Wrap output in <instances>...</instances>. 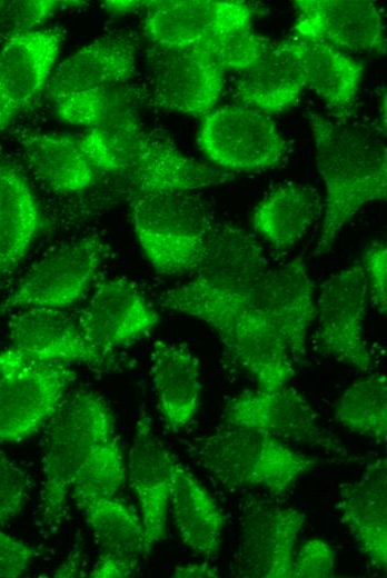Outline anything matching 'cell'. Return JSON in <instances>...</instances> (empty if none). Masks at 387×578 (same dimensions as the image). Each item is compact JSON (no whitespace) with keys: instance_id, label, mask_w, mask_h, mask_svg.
Returning a JSON list of instances; mask_svg holds the SVG:
<instances>
[{"instance_id":"74e56055","label":"cell","mask_w":387,"mask_h":578,"mask_svg":"<svg viewBox=\"0 0 387 578\" xmlns=\"http://www.w3.org/2000/svg\"><path fill=\"white\" fill-rule=\"evenodd\" d=\"M39 555L37 548L0 530V577L21 576Z\"/></svg>"},{"instance_id":"5bb4252c","label":"cell","mask_w":387,"mask_h":578,"mask_svg":"<svg viewBox=\"0 0 387 578\" xmlns=\"http://www.w3.org/2000/svg\"><path fill=\"white\" fill-rule=\"evenodd\" d=\"M76 320L92 347L112 356L116 347L147 335L159 316L133 281L117 277L96 287Z\"/></svg>"},{"instance_id":"b9f144b4","label":"cell","mask_w":387,"mask_h":578,"mask_svg":"<svg viewBox=\"0 0 387 578\" xmlns=\"http://www.w3.org/2000/svg\"><path fill=\"white\" fill-rule=\"evenodd\" d=\"M171 576L177 578H217L220 575L219 571L208 562H194L176 567Z\"/></svg>"},{"instance_id":"8fae6325","label":"cell","mask_w":387,"mask_h":578,"mask_svg":"<svg viewBox=\"0 0 387 578\" xmlns=\"http://www.w3.org/2000/svg\"><path fill=\"white\" fill-rule=\"evenodd\" d=\"M368 299L363 265L357 261L327 278L316 302L320 348L337 361L360 371L373 367L364 335Z\"/></svg>"},{"instance_id":"ba28073f","label":"cell","mask_w":387,"mask_h":578,"mask_svg":"<svg viewBox=\"0 0 387 578\" xmlns=\"http://www.w3.org/2000/svg\"><path fill=\"white\" fill-rule=\"evenodd\" d=\"M198 144L214 163L232 170L274 167L287 151L272 119L241 104L221 107L206 114Z\"/></svg>"},{"instance_id":"d590c367","label":"cell","mask_w":387,"mask_h":578,"mask_svg":"<svg viewBox=\"0 0 387 578\" xmlns=\"http://www.w3.org/2000/svg\"><path fill=\"white\" fill-rule=\"evenodd\" d=\"M335 551L320 538L305 541L295 551L291 578H328L335 569Z\"/></svg>"},{"instance_id":"e0dca14e","label":"cell","mask_w":387,"mask_h":578,"mask_svg":"<svg viewBox=\"0 0 387 578\" xmlns=\"http://www.w3.org/2000/svg\"><path fill=\"white\" fill-rule=\"evenodd\" d=\"M295 36L336 48L386 51L381 14L366 0H297Z\"/></svg>"},{"instance_id":"ffe728a7","label":"cell","mask_w":387,"mask_h":578,"mask_svg":"<svg viewBox=\"0 0 387 578\" xmlns=\"http://www.w3.org/2000/svg\"><path fill=\"white\" fill-rule=\"evenodd\" d=\"M337 509L371 565L387 569V460L367 464L360 477L338 487Z\"/></svg>"},{"instance_id":"cb8c5ba5","label":"cell","mask_w":387,"mask_h":578,"mask_svg":"<svg viewBox=\"0 0 387 578\" xmlns=\"http://www.w3.org/2000/svg\"><path fill=\"white\" fill-rule=\"evenodd\" d=\"M169 501L182 542L199 555H217L225 526L224 514L207 489L178 462Z\"/></svg>"},{"instance_id":"8d00e7d4","label":"cell","mask_w":387,"mask_h":578,"mask_svg":"<svg viewBox=\"0 0 387 578\" xmlns=\"http://www.w3.org/2000/svg\"><path fill=\"white\" fill-rule=\"evenodd\" d=\"M363 269L368 298L373 306L385 315L387 310V248L383 242L373 243L364 257Z\"/></svg>"},{"instance_id":"44dd1931","label":"cell","mask_w":387,"mask_h":578,"mask_svg":"<svg viewBox=\"0 0 387 578\" xmlns=\"http://www.w3.org/2000/svg\"><path fill=\"white\" fill-rule=\"evenodd\" d=\"M150 376L159 411L168 428L178 432L199 407V360L183 345L157 340L150 351Z\"/></svg>"},{"instance_id":"4316f807","label":"cell","mask_w":387,"mask_h":578,"mask_svg":"<svg viewBox=\"0 0 387 578\" xmlns=\"http://www.w3.org/2000/svg\"><path fill=\"white\" fill-rule=\"evenodd\" d=\"M319 210L314 189L297 183L281 185L257 205L252 227L276 250L296 245L311 226Z\"/></svg>"},{"instance_id":"d6a6232c","label":"cell","mask_w":387,"mask_h":578,"mask_svg":"<svg viewBox=\"0 0 387 578\" xmlns=\"http://www.w3.org/2000/svg\"><path fill=\"white\" fill-rule=\"evenodd\" d=\"M270 43L269 39L254 33L250 27H247L226 33L200 47L207 49L225 71L241 72L251 67Z\"/></svg>"},{"instance_id":"277c9868","label":"cell","mask_w":387,"mask_h":578,"mask_svg":"<svg viewBox=\"0 0 387 578\" xmlns=\"http://www.w3.org/2000/svg\"><path fill=\"white\" fill-rule=\"evenodd\" d=\"M139 245L159 275L194 272L204 261L220 221L195 191L128 196Z\"/></svg>"},{"instance_id":"60d3db41","label":"cell","mask_w":387,"mask_h":578,"mask_svg":"<svg viewBox=\"0 0 387 578\" xmlns=\"http://www.w3.org/2000/svg\"><path fill=\"white\" fill-rule=\"evenodd\" d=\"M20 110L11 97L0 71V132L8 127Z\"/></svg>"},{"instance_id":"52a82bcc","label":"cell","mask_w":387,"mask_h":578,"mask_svg":"<svg viewBox=\"0 0 387 578\" xmlns=\"http://www.w3.org/2000/svg\"><path fill=\"white\" fill-rule=\"evenodd\" d=\"M76 379L62 363L28 362L10 349L0 355V444L16 442L48 422Z\"/></svg>"},{"instance_id":"9c48e42d","label":"cell","mask_w":387,"mask_h":578,"mask_svg":"<svg viewBox=\"0 0 387 578\" xmlns=\"http://www.w3.org/2000/svg\"><path fill=\"white\" fill-rule=\"evenodd\" d=\"M108 250L107 242L96 235L63 245L30 269L1 309H61L72 305L91 283Z\"/></svg>"},{"instance_id":"2e32d148","label":"cell","mask_w":387,"mask_h":578,"mask_svg":"<svg viewBox=\"0 0 387 578\" xmlns=\"http://www.w3.org/2000/svg\"><path fill=\"white\" fill-rule=\"evenodd\" d=\"M306 515L291 507L258 502L247 512L238 552L240 576L291 578L296 541Z\"/></svg>"},{"instance_id":"9a60e30c","label":"cell","mask_w":387,"mask_h":578,"mask_svg":"<svg viewBox=\"0 0 387 578\" xmlns=\"http://www.w3.org/2000/svg\"><path fill=\"white\" fill-rule=\"evenodd\" d=\"M10 350L33 363L107 366L110 355L92 347L76 319L58 308L18 310L9 322Z\"/></svg>"},{"instance_id":"83f0119b","label":"cell","mask_w":387,"mask_h":578,"mask_svg":"<svg viewBox=\"0 0 387 578\" xmlns=\"http://www.w3.org/2000/svg\"><path fill=\"white\" fill-rule=\"evenodd\" d=\"M39 228L38 206L26 179L0 166V270L22 260Z\"/></svg>"},{"instance_id":"ab89813d","label":"cell","mask_w":387,"mask_h":578,"mask_svg":"<svg viewBox=\"0 0 387 578\" xmlns=\"http://www.w3.org/2000/svg\"><path fill=\"white\" fill-rule=\"evenodd\" d=\"M86 576L83 570V554L80 546H76L73 550L69 552L67 558L60 564L54 571V577H83Z\"/></svg>"},{"instance_id":"30bf717a","label":"cell","mask_w":387,"mask_h":578,"mask_svg":"<svg viewBox=\"0 0 387 578\" xmlns=\"http://www.w3.org/2000/svg\"><path fill=\"white\" fill-rule=\"evenodd\" d=\"M222 419L225 423L258 430L280 440L348 456L339 438L320 425L308 400L287 386L275 390H250L236 396L226 403Z\"/></svg>"},{"instance_id":"7bdbcfd3","label":"cell","mask_w":387,"mask_h":578,"mask_svg":"<svg viewBox=\"0 0 387 578\" xmlns=\"http://www.w3.org/2000/svg\"><path fill=\"white\" fill-rule=\"evenodd\" d=\"M147 3L148 1H107L105 7L113 13H128L146 8Z\"/></svg>"},{"instance_id":"7402d4cb","label":"cell","mask_w":387,"mask_h":578,"mask_svg":"<svg viewBox=\"0 0 387 578\" xmlns=\"http://www.w3.org/2000/svg\"><path fill=\"white\" fill-rule=\"evenodd\" d=\"M280 43L296 61L305 87L337 112L346 113L360 87L361 63L336 47L297 36Z\"/></svg>"},{"instance_id":"7c38bea8","label":"cell","mask_w":387,"mask_h":578,"mask_svg":"<svg viewBox=\"0 0 387 578\" xmlns=\"http://www.w3.org/2000/svg\"><path fill=\"white\" fill-rule=\"evenodd\" d=\"M147 59L157 107L195 117L212 110L221 94L225 70L207 49L152 44Z\"/></svg>"},{"instance_id":"484cf974","label":"cell","mask_w":387,"mask_h":578,"mask_svg":"<svg viewBox=\"0 0 387 578\" xmlns=\"http://www.w3.org/2000/svg\"><path fill=\"white\" fill-rule=\"evenodd\" d=\"M305 87L298 66L280 42L270 43L264 54L240 72L235 99L262 112H278L291 106Z\"/></svg>"},{"instance_id":"ac0fdd59","label":"cell","mask_w":387,"mask_h":578,"mask_svg":"<svg viewBox=\"0 0 387 578\" xmlns=\"http://www.w3.org/2000/svg\"><path fill=\"white\" fill-rule=\"evenodd\" d=\"M151 422L146 412L140 415L128 457V475L140 505L147 556L165 536L177 464L155 434Z\"/></svg>"},{"instance_id":"6da1fadb","label":"cell","mask_w":387,"mask_h":578,"mask_svg":"<svg viewBox=\"0 0 387 578\" xmlns=\"http://www.w3.org/2000/svg\"><path fill=\"white\" fill-rule=\"evenodd\" d=\"M314 291L301 256L271 267L254 235L220 222L194 277L161 292L158 302L207 323L258 389L275 390L305 359Z\"/></svg>"},{"instance_id":"e575fe53","label":"cell","mask_w":387,"mask_h":578,"mask_svg":"<svg viewBox=\"0 0 387 578\" xmlns=\"http://www.w3.org/2000/svg\"><path fill=\"white\" fill-rule=\"evenodd\" d=\"M30 487L28 474L0 454V526L22 511Z\"/></svg>"},{"instance_id":"1f68e13d","label":"cell","mask_w":387,"mask_h":578,"mask_svg":"<svg viewBox=\"0 0 387 578\" xmlns=\"http://www.w3.org/2000/svg\"><path fill=\"white\" fill-rule=\"evenodd\" d=\"M126 465L117 437L98 446L78 469L70 489L77 506L112 497L126 480Z\"/></svg>"},{"instance_id":"7a4b0ae2","label":"cell","mask_w":387,"mask_h":578,"mask_svg":"<svg viewBox=\"0 0 387 578\" xmlns=\"http://www.w3.org/2000/svg\"><path fill=\"white\" fill-rule=\"evenodd\" d=\"M316 161L326 188L315 256L326 255L343 227L371 201L386 198L387 150L375 130L346 119L308 113Z\"/></svg>"},{"instance_id":"ee69618b","label":"cell","mask_w":387,"mask_h":578,"mask_svg":"<svg viewBox=\"0 0 387 578\" xmlns=\"http://www.w3.org/2000/svg\"><path fill=\"white\" fill-rule=\"evenodd\" d=\"M3 4H4V1H0V11H1Z\"/></svg>"},{"instance_id":"f1b7e54d","label":"cell","mask_w":387,"mask_h":578,"mask_svg":"<svg viewBox=\"0 0 387 578\" xmlns=\"http://www.w3.org/2000/svg\"><path fill=\"white\" fill-rule=\"evenodd\" d=\"M78 508L102 551L136 565L147 556L141 518L129 505L112 496L85 501Z\"/></svg>"},{"instance_id":"d4e9b609","label":"cell","mask_w":387,"mask_h":578,"mask_svg":"<svg viewBox=\"0 0 387 578\" xmlns=\"http://www.w3.org/2000/svg\"><path fill=\"white\" fill-rule=\"evenodd\" d=\"M32 173L57 192H79L92 186L98 171L80 138L32 133L20 139Z\"/></svg>"},{"instance_id":"4dcf8cb0","label":"cell","mask_w":387,"mask_h":578,"mask_svg":"<svg viewBox=\"0 0 387 578\" xmlns=\"http://www.w3.org/2000/svg\"><path fill=\"white\" fill-rule=\"evenodd\" d=\"M334 416L349 431L367 436L379 444L386 442V376L373 373L350 385L338 399Z\"/></svg>"},{"instance_id":"5b68a950","label":"cell","mask_w":387,"mask_h":578,"mask_svg":"<svg viewBox=\"0 0 387 578\" xmlns=\"http://www.w3.org/2000/svg\"><path fill=\"white\" fill-rule=\"evenodd\" d=\"M111 437L112 412L98 393L80 389L66 395L48 420L43 439L40 518L47 528L61 525L78 469Z\"/></svg>"},{"instance_id":"d6986e66","label":"cell","mask_w":387,"mask_h":578,"mask_svg":"<svg viewBox=\"0 0 387 578\" xmlns=\"http://www.w3.org/2000/svg\"><path fill=\"white\" fill-rule=\"evenodd\" d=\"M138 42L129 32L103 36L63 60L47 83L54 102L86 90L128 83L136 70Z\"/></svg>"},{"instance_id":"f35d334b","label":"cell","mask_w":387,"mask_h":578,"mask_svg":"<svg viewBox=\"0 0 387 578\" xmlns=\"http://www.w3.org/2000/svg\"><path fill=\"white\" fill-rule=\"evenodd\" d=\"M137 567L138 565L122 557L102 551L88 576L93 578H123L131 576Z\"/></svg>"},{"instance_id":"603a6c76","label":"cell","mask_w":387,"mask_h":578,"mask_svg":"<svg viewBox=\"0 0 387 578\" xmlns=\"http://www.w3.org/2000/svg\"><path fill=\"white\" fill-rule=\"evenodd\" d=\"M61 41L59 29L33 30L4 41L0 50V71L20 109L47 86Z\"/></svg>"},{"instance_id":"8992f818","label":"cell","mask_w":387,"mask_h":578,"mask_svg":"<svg viewBox=\"0 0 387 578\" xmlns=\"http://www.w3.org/2000/svg\"><path fill=\"white\" fill-rule=\"evenodd\" d=\"M199 464L229 488L259 487L286 492L319 461L268 434L225 423L198 442Z\"/></svg>"},{"instance_id":"3957f363","label":"cell","mask_w":387,"mask_h":578,"mask_svg":"<svg viewBox=\"0 0 387 578\" xmlns=\"http://www.w3.org/2000/svg\"><path fill=\"white\" fill-rule=\"evenodd\" d=\"M80 141L97 171L115 176L128 196L196 191L231 178L187 157L167 138L146 129L139 114L110 128L90 129Z\"/></svg>"},{"instance_id":"836d02e7","label":"cell","mask_w":387,"mask_h":578,"mask_svg":"<svg viewBox=\"0 0 387 578\" xmlns=\"http://www.w3.org/2000/svg\"><path fill=\"white\" fill-rule=\"evenodd\" d=\"M61 6L60 1H10L0 11V36L6 40L33 31Z\"/></svg>"},{"instance_id":"4fadbf2b","label":"cell","mask_w":387,"mask_h":578,"mask_svg":"<svg viewBox=\"0 0 387 578\" xmlns=\"http://www.w3.org/2000/svg\"><path fill=\"white\" fill-rule=\"evenodd\" d=\"M143 32L153 46L189 48L207 44L250 27L256 9L237 1H148Z\"/></svg>"},{"instance_id":"f546056e","label":"cell","mask_w":387,"mask_h":578,"mask_svg":"<svg viewBox=\"0 0 387 578\" xmlns=\"http://www.w3.org/2000/svg\"><path fill=\"white\" fill-rule=\"evenodd\" d=\"M140 102V90L123 83L70 94L56 102V113L69 124L106 129L137 116Z\"/></svg>"}]
</instances>
